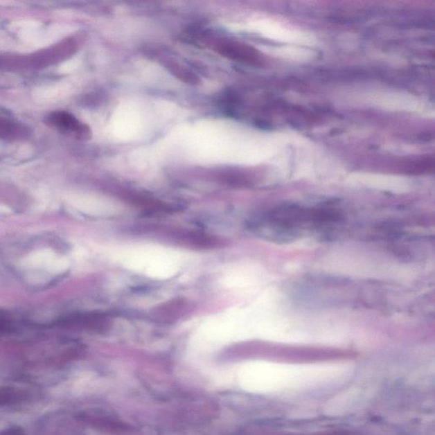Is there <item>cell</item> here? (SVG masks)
<instances>
[{"label": "cell", "mask_w": 435, "mask_h": 435, "mask_svg": "<svg viewBox=\"0 0 435 435\" xmlns=\"http://www.w3.org/2000/svg\"><path fill=\"white\" fill-rule=\"evenodd\" d=\"M78 47L80 43L76 39H67L37 53L1 60L0 65L19 69H40L69 58L76 53Z\"/></svg>", "instance_id": "obj_1"}, {"label": "cell", "mask_w": 435, "mask_h": 435, "mask_svg": "<svg viewBox=\"0 0 435 435\" xmlns=\"http://www.w3.org/2000/svg\"><path fill=\"white\" fill-rule=\"evenodd\" d=\"M17 322L8 314L0 312V332H8L16 328Z\"/></svg>", "instance_id": "obj_5"}, {"label": "cell", "mask_w": 435, "mask_h": 435, "mask_svg": "<svg viewBox=\"0 0 435 435\" xmlns=\"http://www.w3.org/2000/svg\"><path fill=\"white\" fill-rule=\"evenodd\" d=\"M31 134L30 130L22 123L0 117V139L6 141H24Z\"/></svg>", "instance_id": "obj_4"}, {"label": "cell", "mask_w": 435, "mask_h": 435, "mask_svg": "<svg viewBox=\"0 0 435 435\" xmlns=\"http://www.w3.org/2000/svg\"><path fill=\"white\" fill-rule=\"evenodd\" d=\"M211 47L217 53L233 61L247 63H257L260 61V56L256 51L238 41L216 39L212 40Z\"/></svg>", "instance_id": "obj_3"}, {"label": "cell", "mask_w": 435, "mask_h": 435, "mask_svg": "<svg viewBox=\"0 0 435 435\" xmlns=\"http://www.w3.org/2000/svg\"><path fill=\"white\" fill-rule=\"evenodd\" d=\"M46 125L64 136L80 141H88L92 137L91 127L74 115L65 111H55L44 118Z\"/></svg>", "instance_id": "obj_2"}]
</instances>
